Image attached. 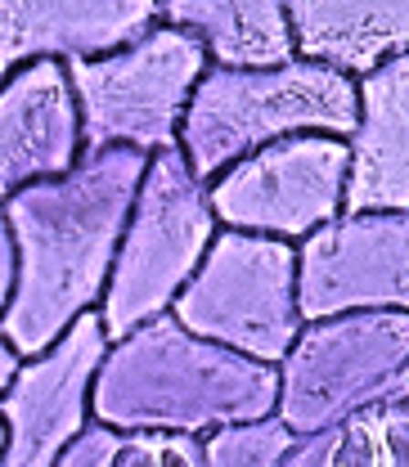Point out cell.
Masks as SVG:
<instances>
[{
  "mask_svg": "<svg viewBox=\"0 0 409 467\" xmlns=\"http://www.w3.org/2000/svg\"><path fill=\"white\" fill-rule=\"evenodd\" d=\"M144 171L149 158L135 149L86 153L72 175L5 202L18 247V288L0 328L18 359L46 355L81 315L104 306Z\"/></svg>",
  "mask_w": 409,
  "mask_h": 467,
  "instance_id": "6da1fadb",
  "label": "cell"
},
{
  "mask_svg": "<svg viewBox=\"0 0 409 467\" xmlns=\"http://www.w3.org/2000/svg\"><path fill=\"white\" fill-rule=\"evenodd\" d=\"M279 409V368L243 359L158 315L109 347L90 418L113 431H172L207 441L212 431L266 422Z\"/></svg>",
  "mask_w": 409,
  "mask_h": 467,
  "instance_id": "7a4b0ae2",
  "label": "cell"
},
{
  "mask_svg": "<svg viewBox=\"0 0 409 467\" xmlns=\"http://www.w3.org/2000/svg\"><path fill=\"white\" fill-rule=\"evenodd\" d=\"M355 121H360L355 81L324 63L292 58L266 72L207 67L180 126V153L198 180L212 184L216 175H225L234 162L252 158L266 144H279L292 135L351 140Z\"/></svg>",
  "mask_w": 409,
  "mask_h": 467,
  "instance_id": "3957f363",
  "label": "cell"
},
{
  "mask_svg": "<svg viewBox=\"0 0 409 467\" xmlns=\"http://www.w3.org/2000/svg\"><path fill=\"white\" fill-rule=\"evenodd\" d=\"M216 234L221 221L212 212V184L194 175L184 153L167 149L149 158L100 306L109 347L144 328L149 319L172 315L175 296L189 288V279L207 261Z\"/></svg>",
  "mask_w": 409,
  "mask_h": 467,
  "instance_id": "277c9868",
  "label": "cell"
},
{
  "mask_svg": "<svg viewBox=\"0 0 409 467\" xmlns=\"http://www.w3.org/2000/svg\"><path fill=\"white\" fill-rule=\"evenodd\" d=\"M63 67L77 95L86 153L135 149L144 158H158L167 149H180L189 99L212 58L184 27L158 23L149 36L117 55L81 58Z\"/></svg>",
  "mask_w": 409,
  "mask_h": 467,
  "instance_id": "5b68a950",
  "label": "cell"
},
{
  "mask_svg": "<svg viewBox=\"0 0 409 467\" xmlns=\"http://www.w3.org/2000/svg\"><path fill=\"white\" fill-rule=\"evenodd\" d=\"M409 315H342L306 324L279 364L275 418L297 441L383 405H405Z\"/></svg>",
  "mask_w": 409,
  "mask_h": 467,
  "instance_id": "8992f818",
  "label": "cell"
},
{
  "mask_svg": "<svg viewBox=\"0 0 409 467\" xmlns=\"http://www.w3.org/2000/svg\"><path fill=\"white\" fill-rule=\"evenodd\" d=\"M172 315L184 333L279 368L306 328L297 310V247L221 230Z\"/></svg>",
  "mask_w": 409,
  "mask_h": 467,
  "instance_id": "52a82bcc",
  "label": "cell"
},
{
  "mask_svg": "<svg viewBox=\"0 0 409 467\" xmlns=\"http://www.w3.org/2000/svg\"><path fill=\"white\" fill-rule=\"evenodd\" d=\"M351 144L329 135H292L257 149L212 180V212L221 230L306 243L347 216Z\"/></svg>",
  "mask_w": 409,
  "mask_h": 467,
  "instance_id": "ba28073f",
  "label": "cell"
},
{
  "mask_svg": "<svg viewBox=\"0 0 409 467\" xmlns=\"http://www.w3.org/2000/svg\"><path fill=\"white\" fill-rule=\"evenodd\" d=\"M301 324L409 315V212L338 216L297 247Z\"/></svg>",
  "mask_w": 409,
  "mask_h": 467,
  "instance_id": "9c48e42d",
  "label": "cell"
},
{
  "mask_svg": "<svg viewBox=\"0 0 409 467\" xmlns=\"http://www.w3.org/2000/svg\"><path fill=\"white\" fill-rule=\"evenodd\" d=\"M104 355H109V333H104L100 310H90L58 337V347L37 359H23L14 387L0 400V422H5L0 467L63 463L77 436L95 422L90 391H95V373Z\"/></svg>",
  "mask_w": 409,
  "mask_h": 467,
  "instance_id": "30bf717a",
  "label": "cell"
},
{
  "mask_svg": "<svg viewBox=\"0 0 409 467\" xmlns=\"http://www.w3.org/2000/svg\"><path fill=\"white\" fill-rule=\"evenodd\" d=\"M86 158L81 113L55 58L27 63L0 81V202L23 189L50 184L77 171Z\"/></svg>",
  "mask_w": 409,
  "mask_h": 467,
  "instance_id": "8fae6325",
  "label": "cell"
},
{
  "mask_svg": "<svg viewBox=\"0 0 409 467\" xmlns=\"http://www.w3.org/2000/svg\"><path fill=\"white\" fill-rule=\"evenodd\" d=\"M163 23L153 0H0V81L27 63L117 55Z\"/></svg>",
  "mask_w": 409,
  "mask_h": 467,
  "instance_id": "7c38bea8",
  "label": "cell"
},
{
  "mask_svg": "<svg viewBox=\"0 0 409 467\" xmlns=\"http://www.w3.org/2000/svg\"><path fill=\"white\" fill-rule=\"evenodd\" d=\"M360 121L351 135L347 216L409 212V55L355 81Z\"/></svg>",
  "mask_w": 409,
  "mask_h": 467,
  "instance_id": "4fadbf2b",
  "label": "cell"
},
{
  "mask_svg": "<svg viewBox=\"0 0 409 467\" xmlns=\"http://www.w3.org/2000/svg\"><path fill=\"white\" fill-rule=\"evenodd\" d=\"M288 18L297 58L351 81L409 55V0H292Z\"/></svg>",
  "mask_w": 409,
  "mask_h": 467,
  "instance_id": "5bb4252c",
  "label": "cell"
},
{
  "mask_svg": "<svg viewBox=\"0 0 409 467\" xmlns=\"http://www.w3.org/2000/svg\"><path fill=\"white\" fill-rule=\"evenodd\" d=\"M163 23L198 36L212 67L266 72L297 58L288 5L279 0H172L163 5Z\"/></svg>",
  "mask_w": 409,
  "mask_h": 467,
  "instance_id": "9a60e30c",
  "label": "cell"
},
{
  "mask_svg": "<svg viewBox=\"0 0 409 467\" xmlns=\"http://www.w3.org/2000/svg\"><path fill=\"white\" fill-rule=\"evenodd\" d=\"M58 467H207V450L194 436L113 431V427L90 422Z\"/></svg>",
  "mask_w": 409,
  "mask_h": 467,
  "instance_id": "2e32d148",
  "label": "cell"
},
{
  "mask_svg": "<svg viewBox=\"0 0 409 467\" xmlns=\"http://www.w3.org/2000/svg\"><path fill=\"white\" fill-rule=\"evenodd\" d=\"M333 467H409V405H383L333 431Z\"/></svg>",
  "mask_w": 409,
  "mask_h": 467,
  "instance_id": "e0dca14e",
  "label": "cell"
},
{
  "mask_svg": "<svg viewBox=\"0 0 409 467\" xmlns=\"http://www.w3.org/2000/svg\"><path fill=\"white\" fill-rule=\"evenodd\" d=\"M292 445H297V436L279 418L247 422V427H225V431H212L203 441L207 467H284Z\"/></svg>",
  "mask_w": 409,
  "mask_h": 467,
  "instance_id": "ac0fdd59",
  "label": "cell"
},
{
  "mask_svg": "<svg viewBox=\"0 0 409 467\" xmlns=\"http://www.w3.org/2000/svg\"><path fill=\"white\" fill-rule=\"evenodd\" d=\"M14 288H18V247H14V230H9L5 202H0V319L14 301Z\"/></svg>",
  "mask_w": 409,
  "mask_h": 467,
  "instance_id": "d6986e66",
  "label": "cell"
},
{
  "mask_svg": "<svg viewBox=\"0 0 409 467\" xmlns=\"http://www.w3.org/2000/svg\"><path fill=\"white\" fill-rule=\"evenodd\" d=\"M338 431V427H333ZM333 431H320V436H306L292 445V454L284 459V467H333Z\"/></svg>",
  "mask_w": 409,
  "mask_h": 467,
  "instance_id": "ffe728a7",
  "label": "cell"
},
{
  "mask_svg": "<svg viewBox=\"0 0 409 467\" xmlns=\"http://www.w3.org/2000/svg\"><path fill=\"white\" fill-rule=\"evenodd\" d=\"M18 368H23V359H18V350L9 347V337H5V328H0V400H5V391L14 387Z\"/></svg>",
  "mask_w": 409,
  "mask_h": 467,
  "instance_id": "44dd1931",
  "label": "cell"
},
{
  "mask_svg": "<svg viewBox=\"0 0 409 467\" xmlns=\"http://www.w3.org/2000/svg\"><path fill=\"white\" fill-rule=\"evenodd\" d=\"M0 450H5V422H0Z\"/></svg>",
  "mask_w": 409,
  "mask_h": 467,
  "instance_id": "7402d4cb",
  "label": "cell"
},
{
  "mask_svg": "<svg viewBox=\"0 0 409 467\" xmlns=\"http://www.w3.org/2000/svg\"><path fill=\"white\" fill-rule=\"evenodd\" d=\"M405 405H409V373H405Z\"/></svg>",
  "mask_w": 409,
  "mask_h": 467,
  "instance_id": "603a6c76",
  "label": "cell"
}]
</instances>
